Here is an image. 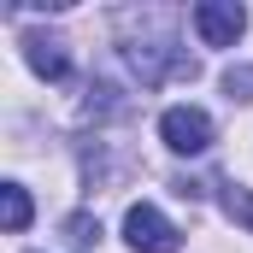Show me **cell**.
Segmentation results:
<instances>
[{
  "mask_svg": "<svg viewBox=\"0 0 253 253\" xmlns=\"http://www.w3.org/2000/svg\"><path fill=\"white\" fill-rule=\"evenodd\" d=\"M124 59H129V71L147 83V88H159V83H189L194 77V53H183L177 42H129L124 47Z\"/></svg>",
  "mask_w": 253,
  "mask_h": 253,
  "instance_id": "obj_1",
  "label": "cell"
},
{
  "mask_svg": "<svg viewBox=\"0 0 253 253\" xmlns=\"http://www.w3.org/2000/svg\"><path fill=\"white\" fill-rule=\"evenodd\" d=\"M124 242L135 253H177L183 248V236H177V230L165 224V212L147 206V200H135V206L124 212Z\"/></svg>",
  "mask_w": 253,
  "mask_h": 253,
  "instance_id": "obj_2",
  "label": "cell"
},
{
  "mask_svg": "<svg viewBox=\"0 0 253 253\" xmlns=\"http://www.w3.org/2000/svg\"><path fill=\"white\" fill-rule=\"evenodd\" d=\"M242 30H248V6H236V0H200L194 6V36L206 47H236Z\"/></svg>",
  "mask_w": 253,
  "mask_h": 253,
  "instance_id": "obj_3",
  "label": "cell"
},
{
  "mask_svg": "<svg viewBox=\"0 0 253 253\" xmlns=\"http://www.w3.org/2000/svg\"><path fill=\"white\" fill-rule=\"evenodd\" d=\"M159 135H165L171 153H206V147H212V118H206L200 106H165Z\"/></svg>",
  "mask_w": 253,
  "mask_h": 253,
  "instance_id": "obj_4",
  "label": "cell"
},
{
  "mask_svg": "<svg viewBox=\"0 0 253 253\" xmlns=\"http://www.w3.org/2000/svg\"><path fill=\"white\" fill-rule=\"evenodd\" d=\"M24 59L36 77H47V83H65L71 77V53H65L59 36H24Z\"/></svg>",
  "mask_w": 253,
  "mask_h": 253,
  "instance_id": "obj_5",
  "label": "cell"
},
{
  "mask_svg": "<svg viewBox=\"0 0 253 253\" xmlns=\"http://www.w3.org/2000/svg\"><path fill=\"white\" fill-rule=\"evenodd\" d=\"M0 206H6V230L18 236V230H30V194L18 189V183H6L0 189Z\"/></svg>",
  "mask_w": 253,
  "mask_h": 253,
  "instance_id": "obj_6",
  "label": "cell"
},
{
  "mask_svg": "<svg viewBox=\"0 0 253 253\" xmlns=\"http://www.w3.org/2000/svg\"><path fill=\"white\" fill-rule=\"evenodd\" d=\"M224 212H230L242 230H253V189H242V183H224Z\"/></svg>",
  "mask_w": 253,
  "mask_h": 253,
  "instance_id": "obj_7",
  "label": "cell"
},
{
  "mask_svg": "<svg viewBox=\"0 0 253 253\" xmlns=\"http://www.w3.org/2000/svg\"><path fill=\"white\" fill-rule=\"evenodd\" d=\"M65 236H71L77 248H88V242H100V218H88V212H71V218H65Z\"/></svg>",
  "mask_w": 253,
  "mask_h": 253,
  "instance_id": "obj_8",
  "label": "cell"
},
{
  "mask_svg": "<svg viewBox=\"0 0 253 253\" xmlns=\"http://www.w3.org/2000/svg\"><path fill=\"white\" fill-rule=\"evenodd\" d=\"M224 94L230 100H253V65H230L224 71Z\"/></svg>",
  "mask_w": 253,
  "mask_h": 253,
  "instance_id": "obj_9",
  "label": "cell"
}]
</instances>
